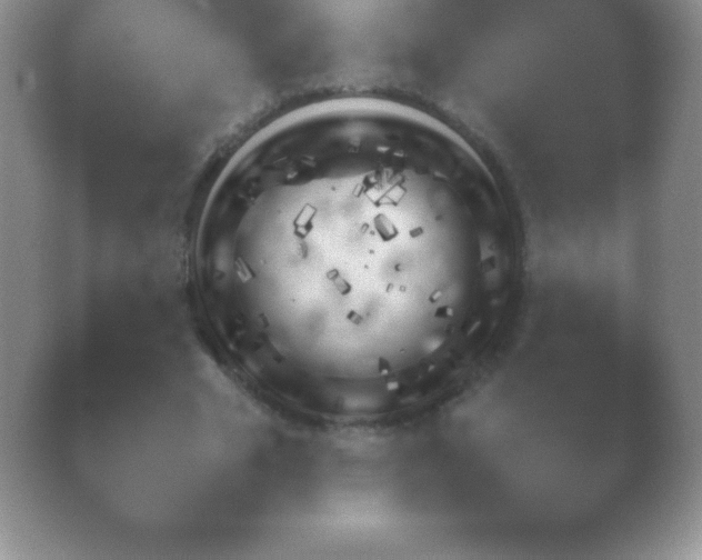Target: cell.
<instances>
[{
  "label": "cell",
  "mask_w": 702,
  "mask_h": 560,
  "mask_svg": "<svg viewBox=\"0 0 702 560\" xmlns=\"http://www.w3.org/2000/svg\"><path fill=\"white\" fill-rule=\"evenodd\" d=\"M241 173L224 208L233 249L210 263L217 293L279 317L362 326L444 317L460 294L484 289L481 253L451 242L445 174L394 134L338 129L271 142Z\"/></svg>",
  "instance_id": "6da1fadb"
}]
</instances>
